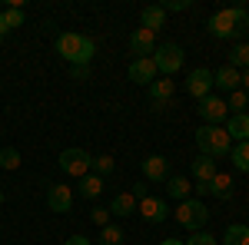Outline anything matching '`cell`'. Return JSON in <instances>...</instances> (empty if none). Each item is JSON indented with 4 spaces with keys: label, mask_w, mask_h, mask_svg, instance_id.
<instances>
[{
    "label": "cell",
    "mask_w": 249,
    "mask_h": 245,
    "mask_svg": "<svg viewBox=\"0 0 249 245\" xmlns=\"http://www.w3.org/2000/svg\"><path fill=\"white\" fill-rule=\"evenodd\" d=\"M60 169L67 172V176H73V179H83L87 172H90V163H93V156L87 149H63L60 152Z\"/></svg>",
    "instance_id": "8992f818"
},
{
    "label": "cell",
    "mask_w": 249,
    "mask_h": 245,
    "mask_svg": "<svg viewBox=\"0 0 249 245\" xmlns=\"http://www.w3.org/2000/svg\"><path fill=\"white\" fill-rule=\"evenodd\" d=\"M223 245H249V226H230L223 232Z\"/></svg>",
    "instance_id": "cb8c5ba5"
},
{
    "label": "cell",
    "mask_w": 249,
    "mask_h": 245,
    "mask_svg": "<svg viewBox=\"0 0 249 245\" xmlns=\"http://www.w3.org/2000/svg\"><path fill=\"white\" fill-rule=\"evenodd\" d=\"M156 76H160V73H156V66H153V60H150V57H146V60H133V63H130V80L140 83V86H150Z\"/></svg>",
    "instance_id": "9a60e30c"
},
{
    "label": "cell",
    "mask_w": 249,
    "mask_h": 245,
    "mask_svg": "<svg viewBox=\"0 0 249 245\" xmlns=\"http://www.w3.org/2000/svg\"><path fill=\"white\" fill-rule=\"evenodd\" d=\"M140 27H146V30H160V27H166V10H163V3H150V7H143L140 10Z\"/></svg>",
    "instance_id": "2e32d148"
},
{
    "label": "cell",
    "mask_w": 249,
    "mask_h": 245,
    "mask_svg": "<svg viewBox=\"0 0 249 245\" xmlns=\"http://www.w3.org/2000/svg\"><path fill=\"white\" fill-rule=\"evenodd\" d=\"M186 93H190L193 99H206V96L213 93V73L210 70H193V73L186 76Z\"/></svg>",
    "instance_id": "8fae6325"
},
{
    "label": "cell",
    "mask_w": 249,
    "mask_h": 245,
    "mask_svg": "<svg viewBox=\"0 0 249 245\" xmlns=\"http://www.w3.org/2000/svg\"><path fill=\"white\" fill-rule=\"evenodd\" d=\"M0 169H7V172L20 169V152L17 149H0Z\"/></svg>",
    "instance_id": "f546056e"
},
{
    "label": "cell",
    "mask_w": 249,
    "mask_h": 245,
    "mask_svg": "<svg viewBox=\"0 0 249 245\" xmlns=\"http://www.w3.org/2000/svg\"><path fill=\"white\" fill-rule=\"evenodd\" d=\"M136 212L146 219V222H163L166 215H170V209H166V202L163 199H153V196H146V199H140L136 202Z\"/></svg>",
    "instance_id": "7c38bea8"
},
{
    "label": "cell",
    "mask_w": 249,
    "mask_h": 245,
    "mask_svg": "<svg viewBox=\"0 0 249 245\" xmlns=\"http://www.w3.org/2000/svg\"><path fill=\"white\" fill-rule=\"evenodd\" d=\"M199 116H203V126H219V123H226L230 119V106H226V99H219L216 93H210L206 99H199Z\"/></svg>",
    "instance_id": "52a82bcc"
},
{
    "label": "cell",
    "mask_w": 249,
    "mask_h": 245,
    "mask_svg": "<svg viewBox=\"0 0 249 245\" xmlns=\"http://www.w3.org/2000/svg\"><path fill=\"white\" fill-rule=\"evenodd\" d=\"M70 76H73V80H90V63H77V66H70Z\"/></svg>",
    "instance_id": "d6a6232c"
},
{
    "label": "cell",
    "mask_w": 249,
    "mask_h": 245,
    "mask_svg": "<svg viewBox=\"0 0 249 245\" xmlns=\"http://www.w3.org/2000/svg\"><path fill=\"white\" fill-rule=\"evenodd\" d=\"M226 106H230V116H236V113H246L249 110V93L239 86V90H232L230 93V99H226Z\"/></svg>",
    "instance_id": "484cf974"
},
{
    "label": "cell",
    "mask_w": 249,
    "mask_h": 245,
    "mask_svg": "<svg viewBox=\"0 0 249 245\" xmlns=\"http://www.w3.org/2000/svg\"><path fill=\"white\" fill-rule=\"evenodd\" d=\"M153 66H156V73H163V76H173V73H179L183 70V47L179 43H160L156 47V53L153 57Z\"/></svg>",
    "instance_id": "5b68a950"
},
{
    "label": "cell",
    "mask_w": 249,
    "mask_h": 245,
    "mask_svg": "<svg viewBox=\"0 0 249 245\" xmlns=\"http://www.w3.org/2000/svg\"><path fill=\"white\" fill-rule=\"evenodd\" d=\"M133 212H136V199L130 196V192L113 196V202H110V215H116V219H130Z\"/></svg>",
    "instance_id": "d6986e66"
},
{
    "label": "cell",
    "mask_w": 249,
    "mask_h": 245,
    "mask_svg": "<svg viewBox=\"0 0 249 245\" xmlns=\"http://www.w3.org/2000/svg\"><path fill=\"white\" fill-rule=\"evenodd\" d=\"M210 196H216V199H232V176L230 172H216L210 182Z\"/></svg>",
    "instance_id": "ffe728a7"
},
{
    "label": "cell",
    "mask_w": 249,
    "mask_h": 245,
    "mask_svg": "<svg viewBox=\"0 0 249 245\" xmlns=\"http://www.w3.org/2000/svg\"><path fill=\"white\" fill-rule=\"evenodd\" d=\"M226 132H230V139L236 143H246L249 139V113H236L226 119Z\"/></svg>",
    "instance_id": "ac0fdd59"
},
{
    "label": "cell",
    "mask_w": 249,
    "mask_h": 245,
    "mask_svg": "<svg viewBox=\"0 0 249 245\" xmlns=\"http://www.w3.org/2000/svg\"><path fill=\"white\" fill-rule=\"evenodd\" d=\"M230 163H232V166H236L239 172H249V139L230 149Z\"/></svg>",
    "instance_id": "d4e9b609"
},
{
    "label": "cell",
    "mask_w": 249,
    "mask_h": 245,
    "mask_svg": "<svg viewBox=\"0 0 249 245\" xmlns=\"http://www.w3.org/2000/svg\"><path fill=\"white\" fill-rule=\"evenodd\" d=\"M166 192H170L173 199L186 202V199H190V192H193V182L186 179V176H170V179H166Z\"/></svg>",
    "instance_id": "44dd1931"
},
{
    "label": "cell",
    "mask_w": 249,
    "mask_h": 245,
    "mask_svg": "<svg viewBox=\"0 0 249 245\" xmlns=\"http://www.w3.org/2000/svg\"><path fill=\"white\" fill-rule=\"evenodd\" d=\"M130 196H133L136 202H140V199H146V196H150V192H146V182H136V186H133V192H130Z\"/></svg>",
    "instance_id": "e575fe53"
},
{
    "label": "cell",
    "mask_w": 249,
    "mask_h": 245,
    "mask_svg": "<svg viewBox=\"0 0 249 245\" xmlns=\"http://www.w3.org/2000/svg\"><path fill=\"white\" fill-rule=\"evenodd\" d=\"M57 53L70 66H77V63H90L96 53V43L87 33H73V30H67V33H60L57 37Z\"/></svg>",
    "instance_id": "7a4b0ae2"
},
{
    "label": "cell",
    "mask_w": 249,
    "mask_h": 245,
    "mask_svg": "<svg viewBox=\"0 0 249 245\" xmlns=\"http://www.w3.org/2000/svg\"><path fill=\"white\" fill-rule=\"evenodd\" d=\"M173 219H176L183 229H190V232H199V229L210 222V209L203 206L199 199H186V202H179V206H176Z\"/></svg>",
    "instance_id": "277c9868"
},
{
    "label": "cell",
    "mask_w": 249,
    "mask_h": 245,
    "mask_svg": "<svg viewBox=\"0 0 249 245\" xmlns=\"http://www.w3.org/2000/svg\"><path fill=\"white\" fill-rule=\"evenodd\" d=\"M206 27L216 40H239L249 33V10L246 7H223L210 17Z\"/></svg>",
    "instance_id": "6da1fadb"
},
{
    "label": "cell",
    "mask_w": 249,
    "mask_h": 245,
    "mask_svg": "<svg viewBox=\"0 0 249 245\" xmlns=\"http://www.w3.org/2000/svg\"><path fill=\"white\" fill-rule=\"evenodd\" d=\"M47 206H50V212H57V215L70 212L73 209V189L63 186V182H53V186L47 189Z\"/></svg>",
    "instance_id": "9c48e42d"
},
{
    "label": "cell",
    "mask_w": 249,
    "mask_h": 245,
    "mask_svg": "<svg viewBox=\"0 0 249 245\" xmlns=\"http://www.w3.org/2000/svg\"><path fill=\"white\" fill-rule=\"evenodd\" d=\"M100 245H123V229L120 226H103L100 229Z\"/></svg>",
    "instance_id": "f1b7e54d"
},
{
    "label": "cell",
    "mask_w": 249,
    "mask_h": 245,
    "mask_svg": "<svg viewBox=\"0 0 249 245\" xmlns=\"http://www.w3.org/2000/svg\"><path fill=\"white\" fill-rule=\"evenodd\" d=\"M3 199H7V196H3V189H0V202H3Z\"/></svg>",
    "instance_id": "ab89813d"
},
{
    "label": "cell",
    "mask_w": 249,
    "mask_h": 245,
    "mask_svg": "<svg viewBox=\"0 0 249 245\" xmlns=\"http://www.w3.org/2000/svg\"><path fill=\"white\" fill-rule=\"evenodd\" d=\"M190 172H193V182L196 186H210L213 182V176H216V159H210V156H196L193 159V166H190Z\"/></svg>",
    "instance_id": "4fadbf2b"
},
{
    "label": "cell",
    "mask_w": 249,
    "mask_h": 245,
    "mask_svg": "<svg viewBox=\"0 0 249 245\" xmlns=\"http://www.w3.org/2000/svg\"><path fill=\"white\" fill-rule=\"evenodd\" d=\"M193 7V0H166L163 3V10H190Z\"/></svg>",
    "instance_id": "836d02e7"
},
{
    "label": "cell",
    "mask_w": 249,
    "mask_h": 245,
    "mask_svg": "<svg viewBox=\"0 0 249 245\" xmlns=\"http://www.w3.org/2000/svg\"><path fill=\"white\" fill-rule=\"evenodd\" d=\"M196 146L210 159H223V156H230L232 139H230V132H226V126H199L196 130Z\"/></svg>",
    "instance_id": "3957f363"
},
{
    "label": "cell",
    "mask_w": 249,
    "mask_h": 245,
    "mask_svg": "<svg viewBox=\"0 0 249 245\" xmlns=\"http://www.w3.org/2000/svg\"><path fill=\"white\" fill-rule=\"evenodd\" d=\"M103 192V179L93 176V172H87L83 179H80V199H96Z\"/></svg>",
    "instance_id": "7402d4cb"
},
{
    "label": "cell",
    "mask_w": 249,
    "mask_h": 245,
    "mask_svg": "<svg viewBox=\"0 0 249 245\" xmlns=\"http://www.w3.org/2000/svg\"><path fill=\"white\" fill-rule=\"evenodd\" d=\"M186 245H219L216 239H213L210 232H196L193 239H186Z\"/></svg>",
    "instance_id": "1f68e13d"
},
{
    "label": "cell",
    "mask_w": 249,
    "mask_h": 245,
    "mask_svg": "<svg viewBox=\"0 0 249 245\" xmlns=\"http://www.w3.org/2000/svg\"><path fill=\"white\" fill-rule=\"evenodd\" d=\"M0 17H3V23H7V30H17V27L27 23V14H23L20 7H0Z\"/></svg>",
    "instance_id": "4316f807"
},
{
    "label": "cell",
    "mask_w": 249,
    "mask_h": 245,
    "mask_svg": "<svg viewBox=\"0 0 249 245\" xmlns=\"http://www.w3.org/2000/svg\"><path fill=\"white\" fill-rule=\"evenodd\" d=\"M156 33L153 30H146V27H136L133 33H130V53H133V60H146L156 53Z\"/></svg>",
    "instance_id": "ba28073f"
},
{
    "label": "cell",
    "mask_w": 249,
    "mask_h": 245,
    "mask_svg": "<svg viewBox=\"0 0 249 245\" xmlns=\"http://www.w3.org/2000/svg\"><path fill=\"white\" fill-rule=\"evenodd\" d=\"M63 245H93V242H90L87 235H70V239H67Z\"/></svg>",
    "instance_id": "d590c367"
},
{
    "label": "cell",
    "mask_w": 249,
    "mask_h": 245,
    "mask_svg": "<svg viewBox=\"0 0 249 245\" xmlns=\"http://www.w3.org/2000/svg\"><path fill=\"white\" fill-rule=\"evenodd\" d=\"M143 176H146V182H166L170 179V159L160 156V152L146 156L143 159Z\"/></svg>",
    "instance_id": "30bf717a"
},
{
    "label": "cell",
    "mask_w": 249,
    "mask_h": 245,
    "mask_svg": "<svg viewBox=\"0 0 249 245\" xmlns=\"http://www.w3.org/2000/svg\"><path fill=\"white\" fill-rule=\"evenodd\" d=\"M160 245H186V242H179V239H166V242H160Z\"/></svg>",
    "instance_id": "f35d334b"
},
{
    "label": "cell",
    "mask_w": 249,
    "mask_h": 245,
    "mask_svg": "<svg viewBox=\"0 0 249 245\" xmlns=\"http://www.w3.org/2000/svg\"><path fill=\"white\" fill-rule=\"evenodd\" d=\"M239 86H243V73L232 70L230 63H226L223 70L213 73V90H226V93H232V90H239Z\"/></svg>",
    "instance_id": "5bb4252c"
},
{
    "label": "cell",
    "mask_w": 249,
    "mask_h": 245,
    "mask_svg": "<svg viewBox=\"0 0 249 245\" xmlns=\"http://www.w3.org/2000/svg\"><path fill=\"white\" fill-rule=\"evenodd\" d=\"M90 219H93L96 226L103 229V226H110V209H103V206H96L93 212H90Z\"/></svg>",
    "instance_id": "4dcf8cb0"
},
{
    "label": "cell",
    "mask_w": 249,
    "mask_h": 245,
    "mask_svg": "<svg viewBox=\"0 0 249 245\" xmlns=\"http://www.w3.org/2000/svg\"><path fill=\"white\" fill-rule=\"evenodd\" d=\"M173 93H176V83L173 80H153L150 83V103L153 106H170Z\"/></svg>",
    "instance_id": "e0dca14e"
},
{
    "label": "cell",
    "mask_w": 249,
    "mask_h": 245,
    "mask_svg": "<svg viewBox=\"0 0 249 245\" xmlns=\"http://www.w3.org/2000/svg\"><path fill=\"white\" fill-rule=\"evenodd\" d=\"M7 33H10V30H7V23H3V17H0V40L7 37Z\"/></svg>",
    "instance_id": "74e56055"
},
{
    "label": "cell",
    "mask_w": 249,
    "mask_h": 245,
    "mask_svg": "<svg viewBox=\"0 0 249 245\" xmlns=\"http://www.w3.org/2000/svg\"><path fill=\"white\" fill-rule=\"evenodd\" d=\"M243 90L249 93V70H243Z\"/></svg>",
    "instance_id": "8d00e7d4"
},
{
    "label": "cell",
    "mask_w": 249,
    "mask_h": 245,
    "mask_svg": "<svg viewBox=\"0 0 249 245\" xmlns=\"http://www.w3.org/2000/svg\"><path fill=\"white\" fill-rule=\"evenodd\" d=\"M246 113H249V110H246Z\"/></svg>",
    "instance_id": "60d3db41"
},
{
    "label": "cell",
    "mask_w": 249,
    "mask_h": 245,
    "mask_svg": "<svg viewBox=\"0 0 249 245\" xmlns=\"http://www.w3.org/2000/svg\"><path fill=\"white\" fill-rule=\"evenodd\" d=\"M230 66L232 70H249V43L246 40H239L230 50Z\"/></svg>",
    "instance_id": "603a6c76"
},
{
    "label": "cell",
    "mask_w": 249,
    "mask_h": 245,
    "mask_svg": "<svg viewBox=\"0 0 249 245\" xmlns=\"http://www.w3.org/2000/svg\"><path fill=\"white\" fill-rule=\"evenodd\" d=\"M90 169H93V176H100V179H107V176H113L116 169V163H113V156H93V163H90Z\"/></svg>",
    "instance_id": "83f0119b"
}]
</instances>
